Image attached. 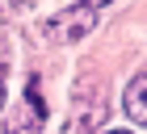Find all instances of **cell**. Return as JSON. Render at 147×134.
Listing matches in <instances>:
<instances>
[{
	"label": "cell",
	"instance_id": "1",
	"mask_svg": "<svg viewBox=\"0 0 147 134\" xmlns=\"http://www.w3.org/2000/svg\"><path fill=\"white\" fill-rule=\"evenodd\" d=\"M92 25H97V13L88 9H63L55 17H46L42 21V34L51 42H80V38H88Z\"/></svg>",
	"mask_w": 147,
	"mask_h": 134
},
{
	"label": "cell",
	"instance_id": "2",
	"mask_svg": "<svg viewBox=\"0 0 147 134\" xmlns=\"http://www.w3.org/2000/svg\"><path fill=\"white\" fill-rule=\"evenodd\" d=\"M42 122H46V105H42V96H38V80H30V84H25V122L13 126L9 134H34Z\"/></svg>",
	"mask_w": 147,
	"mask_h": 134
},
{
	"label": "cell",
	"instance_id": "3",
	"mask_svg": "<svg viewBox=\"0 0 147 134\" xmlns=\"http://www.w3.org/2000/svg\"><path fill=\"white\" fill-rule=\"evenodd\" d=\"M122 105H126V113L135 117L139 126H147V71H139L130 84H126V96H122Z\"/></svg>",
	"mask_w": 147,
	"mask_h": 134
},
{
	"label": "cell",
	"instance_id": "4",
	"mask_svg": "<svg viewBox=\"0 0 147 134\" xmlns=\"http://www.w3.org/2000/svg\"><path fill=\"white\" fill-rule=\"evenodd\" d=\"M4 38H9V13L0 9V42H4Z\"/></svg>",
	"mask_w": 147,
	"mask_h": 134
},
{
	"label": "cell",
	"instance_id": "5",
	"mask_svg": "<svg viewBox=\"0 0 147 134\" xmlns=\"http://www.w3.org/2000/svg\"><path fill=\"white\" fill-rule=\"evenodd\" d=\"M80 4H84V9H88V13H97V9H105L109 0H80Z\"/></svg>",
	"mask_w": 147,
	"mask_h": 134
},
{
	"label": "cell",
	"instance_id": "6",
	"mask_svg": "<svg viewBox=\"0 0 147 134\" xmlns=\"http://www.w3.org/2000/svg\"><path fill=\"white\" fill-rule=\"evenodd\" d=\"M0 105H4V76H0Z\"/></svg>",
	"mask_w": 147,
	"mask_h": 134
},
{
	"label": "cell",
	"instance_id": "7",
	"mask_svg": "<svg viewBox=\"0 0 147 134\" xmlns=\"http://www.w3.org/2000/svg\"><path fill=\"white\" fill-rule=\"evenodd\" d=\"M105 134H130V130H105Z\"/></svg>",
	"mask_w": 147,
	"mask_h": 134
},
{
	"label": "cell",
	"instance_id": "8",
	"mask_svg": "<svg viewBox=\"0 0 147 134\" xmlns=\"http://www.w3.org/2000/svg\"><path fill=\"white\" fill-rule=\"evenodd\" d=\"M13 4H30V0H13Z\"/></svg>",
	"mask_w": 147,
	"mask_h": 134
}]
</instances>
